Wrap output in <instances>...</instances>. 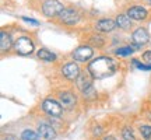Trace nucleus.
Here are the masks:
<instances>
[{"mask_svg": "<svg viewBox=\"0 0 151 140\" xmlns=\"http://www.w3.org/2000/svg\"><path fill=\"white\" fill-rule=\"evenodd\" d=\"M133 65L137 67V69H141V70H151V63L148 66H146V65H141L140 62H137V60H133Z\"/></svg>", "mask_w": 151, "mask_h": 140, "instance_id": "21", "label": "nucleus"}, {"mask_svg": "<svg viewBox=\"0 0 151 140\" xmlns=\"http://www.w3.org/2000/svg\"><path fill=\"white\" fill-rule=\"evenodd\" d=\"M104 140H115V139H113L112 136H109V137H105V139H104Z\"/></svg>", "mask_w": 151, "mask_h": 140, "instance_id": "24", "label": "nucleus"}, {"mask_svg": "<svg viewBox=\"0 0 151 140\" xmlns=\"http://www.w3.org/2000/svg\"><path fill=\"white\" fill-rule=\"evenodd\" d=\"M10 48H11V37L7 32L1 31V34H0V49H1V52H7Z\"/></svg>", "mask_w": 151, "mask_h": 140, "instance_id": "14", "label": "nucleus"}, {"mask_svg": "<svg viewBox=\"0 0 151 140\" xmlns=\"http://www.w3.org/2000/svg\"><path fill=\"white\" fill-rule=\"evenodd\" d=\"M92 55H94V52L90 46H80L73 52V58L76 60H80V62H87L92 58Z\"/></svg>", "mask_w": 151, "mask_h": 140, "instance_id": "6", "label": "nucleus"}, {"mask_svg": "<svg viewBox=\"0 0 151 140\" xmlns=\"http://www.w3.org/2000/svg\"><path fill=\"white\" fill-rule=\"evenodd\" d=\"M88 71L94 79H105L116 71V63L111 58H97L88 65Z\"/></svg>", "mask_w": 151, "mask_h": 140, "instance_id": "1", "label": "nucleus"}, {"mask_svg": "<svg viewBox=\"0 0 151 140\" xmlns=\"http://www.w3.org/2000/svg\"><path fill=\"white\" fill-rule=\"evenodd\" d=\"M62 73H63V76H65L66 79L76 80L80 76V69H78V66L76 65V63H66L63 66V69H62Z\"/></svg>", "mask_w": 151, "mask_h": 140, "instance_id": "7", "label": "nucleus"}, {"mask_svg": "<svg viewBox=\"0 0 151 140\" xmlns=\"http://www.w3.org/2000/svg\"><path fill=\"white\" fill-rule=\"evenodd\" d=\"M148 38L150 37H148V34H147V31L144 28H137L134 32H133V42H134V45L137 48L146 45L148 42Z\"/></svg>", "mask_w": 151, "mask_h": 140, "instance_id": "8", "label": "nucleus"}, {"mask_svg": "<svg viewBox=\"0 0 151 140\" xmlns=\"http://www.w3.org/2000/svg\"><path fill=\"white\" fill-rule=\"evenodd\" d=\"M22 20L27 21V22H31V24H34V25H38V24H39L38 21H35V20H32V18H27V17H22Z\"/></svg>", "mask_w": 151, "mask_h": 140, "instance_id": "23", "label": "nucleus"}, {"mask_svg": "<svg viewBox=\"0 0 151 140\" xmlns=\"http://www.w3.org/2000/svg\"><path fill=\"white\" fill-rule=\"evenodd\" d=\"M132 52H133V48L126 46V48H119L118 51H116V55H118V56H129Z\"/></svg>", "mask_w": 151, "mask_h": 140, "instance_id": "18", "label": "nucleus"}, {"mask_svg": "<svg viewBox=\"0 0 151 140\" xmlns=\"http://www.w3.org/2000/svg\"><path fill=\"white\" fill-rule=\"evenodd\" d=\"M38 58L42 60H48V62H52V60L56 59V55L52 53L48 49H39L38 51Z\"/></svg>", "mask_w": 151, "mask_h": 140, "instance_id": "16", "label": "nucleus"}, {"mask_svg": "<svg viewBox=\"0 0 151 140\" xmlns=\"http://www.w3.org/2000/svg\"><path fill=\"white\" fill-rule=\"evenodd\" d=\"M42 108L50 116H59L62 113V105L59 102H56L55 100H45L42 104Z\"/></svg>", "mask_w": 151, "mask_h": 140, "instance_id": "5", "label": "nucleus"}, {"mask_svg": "<svg viewBox=\"0 0 151 140\" xmlns=\"http://www.w3.org/2000/svg\"><path fill=\"white\" fill-rule=\"evenodd\" d=\"M150 1H151V0H150Z\"/></svg>", "mask_w": 151, "mask_h": 140, "instance_id": "25", "label": "nucleus"}, {"mask_svg": "<svg viewBox=\"0 0 151 140\" xmlns=\"http://www.w3.org/2000/svg\"><path fill=\"white\" fill-rule=\"evenodd\" d=\"M59 18L62 22H65L67 25H73L76 22L80 20V16H78V13L73 9H65V10L62 11L59 14Z\"/></svg>", "mask_w": 151, "mask_h": 140, "instance_id": "4", "label": "nucleus"}, {"mask_svg": "<svg viewBox=\"0 0 151 140\" xmlns=\"http://www.w3.org/2000/svg\"><path fill=\"white\" fill-rule=\"evenodd\" d=\"M116 25L122 30H129L132 27V21H130L129 16H124V14H120V16L116 17Z\"/></svg>", "mask_w": 151, "mask_h": 140, "instance_id": "15", "label": "nucleus"}, {"mask_svg": "<svg viewBox=\"0 0 151 140\" xmlns=\"http://www.w3.org/2000/svg\"><path fill=\"white\" fill-rule=\"evenodd\" d=\"M115 27H116V21H113L111 18H102L97 24V30L101 32H111Z\"/></svg>", "mask_w": 151, "mask_h": 140, "instance_id": "11", "label": "nucleus"}, {"mask_svg": "<svg viewBox=\"0 0 151 140\" xmlns=\"http://www.w3.org/2000/svg\"><path fill=\"white\" fill-rule=\"evenodd\" d=\"M124 140H134V135H133V130L129 129V128H124L123 132H122Z\"/></svg>", "mask_w": 151, "mask_h": 140, "instance_id": "20", "label": "nucleus"}, {"mask_svg": "<svg viewBox=\"0 0 151 140\" xmlns=\"http://www.w3.org/2000/svg\"><path fill=\"white\" fill-rule=\"evenodd\" d=\"M127 16L132 18V20H136V21H141L147 17V10L141 6H134V7H130L129 11H127Z\"/></svg>", "mask_w": 151, "mask_h": 140, "instance_id": "10", "label": "nucleus"}, {"mask_svg": "<svg viewBox=\"0 0 151 140\" xmlns=\"http://www.w3.org/2000/svg\"><path fill=\"white\" fill-rule=\"evenodd\" d=\"M140 133L143 137L151 139V126H140Z\"/></svg>", "mask_w": 151, "mask_h": 140, "instance_id": "19", "label": "nucleus"}, {"mask_svg": "<svg viewBox=\"0 0 151 140\" xmlns=\"http://www.w3.org/2000/svg\"><path fill=\"white\" fill-rule=\"evenodd\" d=\"M14 48H16L17 53L20 55H29L32 53L34 51V42L27 37H21L18 38L14 43Z\"/></svg>", "mask_w": 151, "mask_h": 140, "instance_id": "3", "label": "nucleus"}, {"mask_svg": "<svg viewBox=\"0 0 151 140\" xmlns=\"http://www.w3.org/2000/svg\"><path fill=\"white\" fill-rule=\"evenodd\" d=\"M21 139L22 140H42L41 137H39V135L38 133H35L34 130H24L22 132V135H21Z\"/></svg>", "mask_w": 151, "mask_h": 140, "instance_id": "17", "label": "nucleus"}, {"mask_svg": "<svg viewBox=\"0 0 151 140\" xmlns=\"http://www.w3.org/2000/svg\"><path fill=\"white\" fill-rule=\"evenodd\" d=\"M60 102L65 108H71L76 104V97L71 92H62L60 94Z\"/></svg>", "mask_w": 151, "mask_h": 140, "instance_id": "13", "label": "nucleus"}, {"mask_svg": "<svg viewBox=\"0 0 151 140\" xmlns=\"http://www.w3.org/2000/svg\"><path fill=\"white\" fill-rule=\"evenodd\" d=\"M143 59L146 60L147 63H151V51H147V52H144V55H143Z\"/></svg>", "mask_w": 151, "mask_h": 140, "instance_id": "22", "label": "nucleus"}, {"mask_svg": "<svg viewBox=\"0 0 151 140\" xmlns=\"http://www.w3.org/2000/svg\"><path fill=\"white\" fill-rule=\"evenodd\" d=\"M38 135L42 140H53L56 137V132L52 126H49L46 123H42L39 125V128H38Z\"/></svg>", "mask_w": 151, "mask_h": 140, "instance_id": "9", "label": "nucleus"}, {"mask_svg": "<svg viewBox=\"0 0 151 140\" xmlns=\"http://www.w3.org/2000/svg\"><path fill=\"white\" fill-rule=\"evenodd\" d=\"M77 86H78V88H80L84 94H87V91L92 87V81H91V79H90V76L88 74L78 76V77H77Z\"/></svg>", "mask_w": 151, "mask_h": 140, "instance_id": "12", "label": "nucleus"}, {"mask_svg": "<svg viewBox=\"0 0 151 140\" xmlns=\"http://www.w3.org/2000/svg\"><path fill=\"white\" fill-rule=\"evenodd\" d=\"M63 10H65L63 4H62L60 1H58V0H48V1H45L42 6V11L46 17L59 16Z\"/></svg>", "mask_w": 151, "mask_h": 140, "instance_id": "2", "label": "nucleus"}]
</instances>
